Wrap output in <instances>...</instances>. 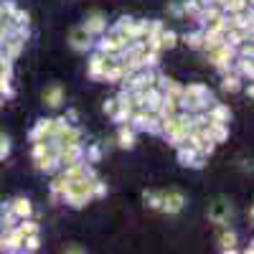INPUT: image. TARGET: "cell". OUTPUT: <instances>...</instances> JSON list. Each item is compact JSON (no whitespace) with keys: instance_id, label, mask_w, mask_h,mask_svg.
<instances>
[{"instance_id":"1","label":"cell","mask_w":254,"mask_h":254,"mask_svg":"<svg viewBox=\"0 0 254 254\" xmlns=\"http://www.w3.org/2000/svg\"><path fill=\"white\" fill-rule=\"evenodd\" d=\"M229 214H231V208H229V203H224V201H216L214 206H211V216H214L216 221H226Z\"/></svg>"}]
</instances>
